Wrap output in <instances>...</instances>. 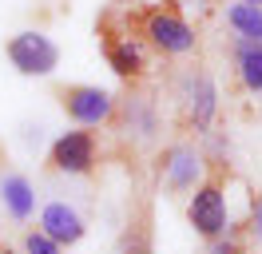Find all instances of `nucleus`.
<instances>
[{
	"label": "nucleus",
	"mask_w": 262,
	"mask_h": 254,
	"mask_svg": "<svg viewBox=\"0 0 262 254\" xmlns=\"http://www.w3.org/2000/svg\"><path fill=\"white\" fill-rule=\"evenodd\" d=\"M211 254H238V246H234V242H223V238H214V250Z\"/></svg>",
	"instance_id": "14"
},
{
	"label": "nucleus",
	"mask_w": 262,
	"mask_h": 254,
	"mask_svg": "<svg viewBox=\"0 0 262 254\" xmlns=\"http://www.w3.org/2000/svg\"><path fill=\"white\" fill-rule=\"evenodd\" d=\"M187 219L195 226L203 238H223L227 230V203H223V190L214 187V183H203L195 190V199L187 206Z\"/></svg>",
	"instance_id": "2"
},
{
	"label": "nucleus",
	"mask_w": 262,
	"mask_h": 254,
	"mask_svg": "<svg viewBox=\"0 0 262 254\" xmlns=\"http://www.w3.org/2000/svg\"><path fill=\"white\" fill-rule=\"evenodd\" d=\"M0 190H4V203H8V210H12L16 219H28V215H32V187H28V179L8 175Z\"/></svg>",
	"instance_id": "10"
},
{
	"label": "nucleus",
	"mask_w": 262,
	"mask_h": 254,
	"mask_svg": "<svg viewBox=\"0 0 262 254\" xmlns=\"http://www.w3.org/2000/svg\"><path fill=\"white\" fill-rule=\"evenodd\" d=\"M24 254H60V246L52 238H44L40 230H32V235L24 238Z\"/></svg>",
	"instance_id": "13"
},
{
	"label": "nucleus",
	"mask_w": 262,
	"mask_h": 254,
	"mask_svg": "<svg viewBox=\"0 0 262 254\" xmlns=\"http://www.w3.org/2000/svg\"><path fill=\"white\" fill-rule=\"evenodd\" d=\"M238 76L250 92H262V44H254V40L238 44Z\"/></svg>",
	"instance_id": "8"
},
{
	"label": "nucleus",
	"mask_w": 262,
	"mask_h": 254,
	"mask_svg": "<svg viewBox=\"0 0 262 254\" xmlns=\"http://www.w3.org/2000/svg\"><path fill=\"white\" fill-rule=\"evenodd\" d=\"M254 222H258V235H262V203H258V210H254Z\"/></svg>",
	"instance_id": "15"
},
{
	"label": "nucleus",
	"mask_w": 262,
	"mask_h": 254,
	"mask_svg": "<svg viewBox=\"0 0 262 254\" xmlns=\"http://www.w3.org/2000/svg\"><path fill=\"white\" fill-rule=\"evenodd\" d=\"M107 60L119 76H135V72H143V48L135 40H119V44L107 48Z\"/></svg>",
	"instance_id": "9"
},
{
	"label": "nucleus",
	"mask_w": 262,
	"mask_h": 254,
	"mask_svg": "<svg viewBox=\"0 0 262 254\" xmlns=\"http://www.w3.org/2000/svg\"><path fill=\"white\" fill-rule=\"evenodd\" d=\"M191 115H195V127H199V131L211 123V115H214V83H211V79H199V83H195Z\"/></svg>",
	"instance_id": "12"
},
{
	"label": "nucleus",
	"mask_w": 262,
	"mask_h": 254,
	"mask_svg": "<svg viewBox=\"0 0 262 254\" xmlns=\"http://www.w3.org/2000/svg\"><path fill=\"white\" fill-rule=\"evenodd\" d=\"M167 183L175 190H187V187H195V175H199V159L191 147H175L171 155H167Z\"/></svg>",
	"instance_id": "7"
},
{
	"label": "nucleus",
	"mask_w": 262,
	"mask_h": 254,
	"mask_svg": "<svg viewBox=\"0 0 262 254\" xmlns=\"http://www.w3.org/2000/svg\"><path fill=\"white\" fill-rule=\"evenodd\" d=\"M52 163L68 175L92 171V163H96V139H92L88 131H68V135H60L56 147H52Z\"/></svg>",
	"instance_id": "3"
},
{
	"label": "nucleus",
	"mask_w": 262,
	"mask_h": 254,
	"mask_svg": "<svg viewBox=\"0 0 262 254\" xmlns=\"http://www.w3.org/2000/svg\"><path fill=\"white\" fill-rule=\"evenodd\" d=\"M0 254H12V250H0Z\"/></svg>",
	"instance_id": "17"
},
{
	"label": "nucleus",
	"mask_w": 262,
	"mask_h": 254,
	"mask_svg": "<svg viewBox=\"0 0 262 254\" xmlns=\"http://www.w3.org/2000/svg\"><path fill=\"white\" fill-rule=\"evenodd\" d=\"M40 235L44 238H52L56 246H72V242H80L83 238V222H80V215L72 210V206H64V203H52V206H44V219H40Z\"/></svg>",
	"instance_id": "6"
},
{
	"label": "nucleus",
	"mask_w": 262,
	"mask_h": 254,
	"mask_svg": "<svg viewBox=\"0 0 262 254\" xmlns=\"http://www.w3.org/2000/svg\"><path fill=\"white\" fill-rule=\"evenodd\" d=\"M243 4H254V8H258V4H262V0H243Z\"/></svg>",
	"instance_id": "16"
},
{
	"label": "nucleus",
	"mask_w": 262,
	"mask_h": 254,
	"mask_svg": "<svg viewBox=\"0 0 262 254\" xmlns=\"http://www.w3.org/2000/svg\"><path fill=\"white\" fill-rule=\"evenodd\" d=\"M230 24L243 32V40L262 44V8H254V4H234V8H230Z\"/></svg>",
	"instance_id": "11"
},
{
	"label": "nucleus",
	"mask_w": 262,
	"mask_h": 254,
	"mask_svg": "<svg viewBox=\"0 0 262 254\" xmlns=\"http://www.w3.org/2000/svg\"><path fill=\"white\" fill-rule=\"evenodd\" d=\"M64 108L68 115L76 119V123H103L107 115H112V95L103 92V88H72L64 95Z\"/></svg>",
	"instance_id": "4"
},
{
	"label": "nucleus",
	"mask_w": 262,
	"mask_h": 254,
	"mask_svg": "<svg viewBox=\"0 0 262 254\" xmlns=\"http://www.w3.org/2000/svg\"><path fill=\"white\" fill-rule=\"evenodd\" d=\"M147 36L155 48H163V52H191L195 48V32L183 24L179 16L171 12H155L147 20Z\"/></svg>",
	"instance_id": "5"
},
{
	"label": "nucleus",
	"mask_w": 262,
	"mask_h": 254,
	"mask_svg": "<svg viewBox=\"0 0 262 254\" xmlns=\"http://www.w3.org/2000/svg\"><path fill=\"white\" fill-rule=\"evenodd\" d=\"M8 60L16 64L24 76H48L56 60H60V52L52 44L48 36H40V32H20L16 40L8 44Z\"/></svg>",
	"instance_id": "1"
}]
</instances>
